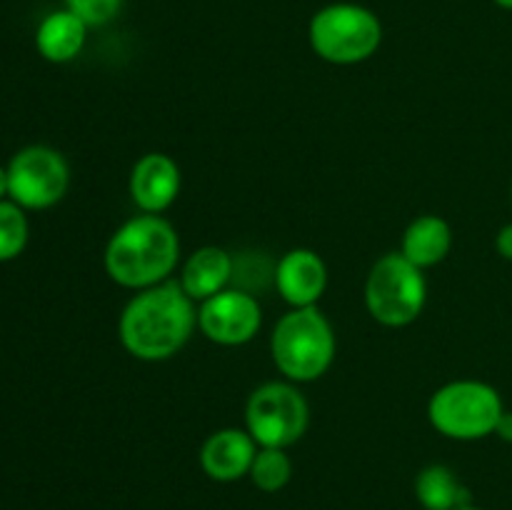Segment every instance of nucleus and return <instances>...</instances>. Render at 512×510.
I'll return each instance as SVG.
<instances>
[{
  "label": "nucleus",
  "mask_w": 512,
  "mask_h": 510,
  "mask_svg": "<svg viewBox=\"0 0 512 510\" xmlns=\"http://www.w3.org/2000/svg\"><path fill=\"white\" fill-rule=\"evenodd\" d=\"M198 328L195 300L175 280L138 290L123 308L118 323L120 343L138 360H168L188 343Z\"/></svg>",
  "instance_id": "f257e3e1"
},
{
  "label": "nucleus",
  "mask_w": 512,
  "mask_h": 510,
  "mask_svg": "<svg viewBox=\"0 0 512 510\" xmlns=\"http://www.w3.org/2000/svg\"><path fill=\"white\" fill-rule=\"evenodd\" d=\"M180 238L160 215H138L120 225L105 248V273L123 288L145 290L170 280L178 268Z\"/></svg>",
  "instance_id": "f03ea898"
},
{
  "label": "nucleus",
  "mask_w": 512,
  "mask_h": 510,
  "mask_svg": "<svg viewBox=\"0 0 512 510\" xmlns=\"http://www.w3.org/2000/svg\"><path fill=\"white\" fill-rule=\"evenodd\" d=\"M270 350L280 373L293 383H310L325 375L335 358V333L318 308H293L278 320Z\"/></svg>",
  "instance_id": "7ed1b4c3"
},
{
  "label": "nucleus",
  "mask_w": 512,
  "mask_h": 510,
  "mask_svg": "<svg viewBox=\"0 0 512 510\" xmlns=\"http://www.w3.org/2000/svg\"><path fill=\"white\" fill-rule=\"evenodd\" d=\"M503 398L483 380H453L435 390L428 403V418L438 433L453 440H480L495 433Z\"/></svg>",
  "instance_id": "20e7f679"
},
{
  "label": "nucleus",
  "mask_w": 512,
  "mask_h": 510,
  "mask_svg": "<svg viewBox=\"0 0 512 510\" xmlns=\"http://www.w3.org/2000/svg\"><path fill=\"white\" fill-rule=\"evenodd\" d=\"M428 300V283L418 265L403 253H388L370 268L365 283L368 313L388 328H403L418 320Z\"/></svg>",
  "instance_id": "39448f33"
},
{
  "label": "nucleus",
  "mask_w": 512,
  "mask_h": 510,
  "mask_svg": "<svg viewBox=\"0 0 512 510\" xmlns=\"http://www.w3.org/2000/svg\"><path fill=\"white\" fill-rule=\"evenodd\" d=\"M380 40V20L353 3L328 5L310 20V45L333 65L363 63L378 50Z\"/></svg>",
  "instance_id": "423d86ee"
},
{
  "label": "nucleus",
  "mask_w": 512,
  "mask_h": 510,
  "mask_svg": "<svg viewBox=\"0 0 512 510\" xmlns=\"http://www.w3.org/2000/svg\"><path fill=\"white\" fill-rule=\"evenodd\" d=\"M245 423L260 448H290L310 423L308 400L290 383H265L245 405Z\"/></svg>",
  "instance_id": "0eeeda50"
},
{
  "label": "nucleus",
  "mask_w": 512,
  "mask_h": 510,
  "mask_svg": "<svg viewBox=\"0 0 512 510\" xmlns=\"http://www.w3.org/2000/svg\"><path fill=\"white\" fill-rule=\"evenodd\" d=\"M68 185V163L48 145L23 148L8 165V195L23 210L53 208L68 193Z\"/></svg>",
  "instance_id": "6e6552de"
},
{
  "label": "nucleus",
  "mask_w": 512,
  "mask_h": 510,
  "mask_svg": "<svg viewBox=\"0 0 512 510\" xmlns=\"http://www.w3.org/2000/svg\"><path fill=\"white\" fill-rule=\"evenodd\" d=\"M263 323L260 303L245 290L225 288L213 298L203 300L198 308V328L210 343L245 345L258 335Z\"/></svg>",
  "instance_id": "1a4fd4ad"
},
{
  "label": "nucleus",
  "mask_w": 512,
  "mask_h": 510,
  "mask_svg": "<svg viewBox=\"0 0 512 510\" xmlns=\"http://www.w3.org/2000/svg\"><path fill=\"white\" fill-rule=\"evenodd\" d=\"M275 288L293 308H313L328 285V268L315 250L295 248L275 265Z\"/></svg>",
  "instance_id": "9d476101"
},
{
  "label": "nucleus",
  "mask_w": 512,
  "mask_h": 510,
  "mask_svg": "<svg viewBox=\"0 0 512 510\" xmlns=\"http://www.w3.org/2000/svg\"><path fill=\"white\" fill-rule=\"evenodd\" d=\"M180 195V168L170 155L148 153L133 165L130 198L143 213L160 215Z\"/></svg>",
  "instance_id": "9b49d317"
},
{
  "label": "nucleus",
  "mask_w": 512,
  "mask_h": 510,
  "mask_svg": "<svg viewBox=\"0 0 512 510\" xmlns=\"http://www.w3.org/2000/svg\"><path fill=\"white\" fill-rule=\"evenodd\" d=\"M258 443L248 430L240 428H223L210 435L200 448V465L205 475L218 483H233L250 473Z\"/></svg>",
  "instance_id": "f8f14e48"
},
{
  "label": "nucleus",
  "mask_w": 512,
  "mask_h": 510,
  "mask_svg": "<svg viewBox=\"0 0 512 510\" xmlns=\"http://www.w3.org/2000/svg\"><path fill=\"white\" fill-rule=\"evenodd\" d=\"M233 275V255H230L228 250L218 248V245H205V248L195 250V253L185 260L178 283L195 303H203V300L213 298L220 290L228 288Z\"/></svg>",
  "instance_id": "ddd939ff"
},
{
  "label": "nucleus",
  "mask_w": 512,
  "mask_h": 510,
  "mask_svg": "<svg viewBox=\"0 0 512 510\" xmlns=\"http://www.w3.org/2000/svg\"><path fill=\"white\" fill-rule=\"evenodd\" d=\"M453 248V230L440 215H420L408 225L400 253L420 270L443 263Z\"/></svg>",
  "instance_id": "4468645a"
},
{
  "label": "nucleus",
  "mask_w": 512,
  "mask_h": 510,
  "mask_svg": "<svg viewBox=\"0 0 512 510\" xmlns=\"http://www.w3.org/2000/svg\"><path fill=\"white\" fill-rule=\"evenodd\" d=\"M88 25L73 10H55L45 15L35 33L38 53L50 63H68L83 50Z\"/></svg>",
  "instance_id": "2eb2a0df"
},
{
  "label": "nucleus",
  "mask_w": 512,
  "mask_h": 510,
  "mask_svg": "<svg viewBox=\"0 0 512 510\" xmlns=\"http://www.w3.org/2000/svg\"><path fill=\"white\" fill-rule=\"evenodd\" d=\"M415 495L425 510H455L470 505V490L448 465H428L415 480Z\"/></svg>",
  "instance_id": "dca6fc26"
},
{
  "label": "nucleus",
  "mask_w": 512,
  "mask_h": 510,
  "mask_svg": "<svg viewBox=\"0 0 512 510\" xmlns=\"http://www.w3.org/2000/svg\"><path fill=\"white\" fill-rule=\"evenodd\" d=\"M248 475L263 493H278L293 478V460L283 448H260Z\"/></svg>",
  "instance_id": "f3484780"
},
{
  "label": "nucleus",
  "mask_w": 512,
  "mask_h": 510,
  "mask_svg": "<svg viewBox=\"0 0 512 510\" xmlns=\"http://www.w3.org/2000/svg\"><path fill=\"white\" fill-rule=\"evenodd\" d=\"M28 218L13 200H0V263L18 258L28 245Z\"/></svg>",
  "instance_id": "a211bd4d"
},
{
  "label": "nucleus",
  "mask_w": 512,
  "mask_h": 510,
  "mask_svg": "<svg viewBox=\"0 0 512 510\" xmlns=\"http://www.w3.org/2000/svg\"><path fill=\"white\" fill-rule=\"evenodd\" d=\"M65 3L88 28H98V25H108L120 13L123 0H65Z\"/></svg>",
  "instance_id": "6ab92c4d"
},
{
  "label": "nucleus",
  "mask_w": 512,
  "mask_h": 510,
  "mask_svg": "<svg viewBox=\"0 0 512 510\" xmlns=\"http://www.w3.org/2000/svg\"><path fill=\"white\" fill-rule=\"evenodd\" d=\"M495 248H498V253L503 255L505 260H512V223L500 228L498 238H495Z\"/></svg>",
  "instance_id": "aec40b11"
},
{
  "label": "nucleus",
  "mask_w": 512,
  "mask_h": 510,
  "mask_svg": "<svg viewBox=\"0 0 512 510\" xmlns=\"http://www.w3.org/2000/svg\"><path fill=\"white\" fill-rule=\"evenodd\" d=\"M495 435H498L500 440H505V443H512V413L510 410H505V413L500 415L498 425H495Z\"/></svg>",
  "instance_id": "412c9836"
},
{
  "label": "nucleus",
  "mask_w": 512,
  "mask_h": 510,
  "mask_svg": "<svg viewBox=\"0 0 512 510\" xmlns=\"http://www.w3.org/2000/svg\"><path fill=\"white\" fill-rule=\"evenodd\" d=\"M5 195H8V168L0 165V200H5Z\"/></svg>",
  "instance_id": "4be33fe9"
},
{
  "label": "nucleus",
  "mask_w": 512,
  "mask_h": 510,
  "mask_svg": "<svg viewBox=\"0 0 512 510\" xmlns=\"http://www.w3.org/2000/svg\"><path fill=\"white\" fill-rule=\"evenodd\" d=\"M495 3H498L500 8H508V10H512V0H495Z\"/></svg>",
  "instance_id": "5701e85b"
},
{
  "label": "nucleus",
  "mask_w": 512,
  "mask_h": 510,
  "mask_svg": "<svg viewBox=\"0 0 512 510\" xmlns=\"http://www.w3.org/2000/svg\"><path fill=\"white\" fill-rule=\"evenodd\" d=\"M455 510H483V508H475V505L470 503V505H463V508H455Z\"/></svg>",
  "instance_id": "b1692460"
},
{
  "label": "nucleus",
  "mask_w": 512,
  "mask_h": 510,
  "mask_svg": "<svg viewBox=\"0 0 512 510\" xmlns=\"http://www.w3.org/2000/svg\"><path fill=\"white\" fill-rule=\"evenodd\" d=\"M510 195H512V190H510Z\"/></svg>",
  "instance_id": "393cba45"
}]
</instances>
